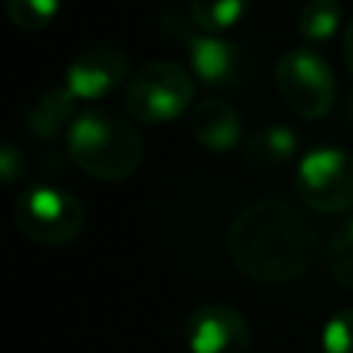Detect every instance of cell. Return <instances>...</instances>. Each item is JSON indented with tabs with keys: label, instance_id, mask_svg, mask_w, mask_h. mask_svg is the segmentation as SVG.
<instances>
[{
	"label": "cell",
	"instance_id": "3957f363",
	"mask_svg": "<svg viewBox=\"0 0 353 353\" xmlns=\"http://www.w3.org/2000/svg\"><path fill=\"white\" fill-rule=\"evenodd\" d=\"M193 74L176 61H149L130 77L124 88V108L135 121L165 124L193 105Z\"/></svg>",
	"mask_w": 353,
	"mask_h": 353
},
{
	"label": "cell",
	"instance_id": "6da1fadb",
	"mask_svg": "<svg viewBox=\"0 0 353 353\" xmlns=\"http://www.w3.org/2000/svg\"><path fill=\"white\" fill-rule=\"evenodd\" d=\"M317 229L281 199H259L243 207L229 226L232 262L262 284L292 281L317 259Z\"/></svg>",
	"mask_w": 353,
	"mask_h": 353
},
{
	"label": "cell",
	"instance_id": "9a60e30c",
	"mask_svg": "<svg viewBox=\"0 0 353 353\" xmlns=\"http://www.w3.org/2000/svg\"><path fill=\"white\" fill-rule=\"evenodd\" d=\"M328 273L345 290H353V215L339 221L325 251Z\"/></svg>",
	"mask_w": 353,
	"mask_h": 353
},
{
	"label": "cell",
	"instance_id": "8fae6325",
	"mask_svg": "<svg viewBox=\"0 0 353 353\" xmlns=\"http://www.w3.org/2000/svg\"><path fill=\"white\" fill-rule=\"evenodd\" d=\"M74 105H77V97H74L66 85L50 88V91H44V94L33 102V108H30L28 116H25V124H28V130H30L36 138L52 141V138H58L63 130L69 132L72 121L77 119Z\"/></svg>",
	"mask_w": 353,
	"mask_h": 353
},
{
	"label": "cell",
	"instance_id": "ac0fdd59",
	"mask_svg": "<svg viewBox=\"0 0 353 353\" xmlns=\"http://www.w3.org/2000/svg\"><path fill=\"white\" fill-rule=\"evenodd\" d=\"M0 168H3V179H6L8 185H14V182L25 174V160H22V154L17 152L14 143H6V146H3V152H0Z\"/></svg>",
	"mask_w": 353,
	"mask_h": 353
},
{
	"label": "cell",
	"instance_id": "277c9868",
	"mask_svg": "<svg viewBox=\"0 0 353 353\" xmlns=\"http://www.w3.org/2000/svg\"><path fill=\"white\" fill-rule=\"evenodd\" d=\"M14 223L33 243L63 245L80 234L85 223V210L80 199L66 188L30 185L19 193L14 204Z\"/></svg>",
	"mask_w": 353,
	"mask_h": 353
},
{
	"label": "cell",
	"instance_id": "e0dca14e",
	"mask_svg": "<svg viewBox=\"0 0 353 353\" xmlns=\"http://www.w3.org/2000/svg\"><path fill=\"white\" fill-rule=\"evenodd\" d=\"M323 353H353V306H345L325 320Z\"/></svg>",
	"mask_w": 353,
	"mask_h": 353
},
{
	"label": "cell",
	"instance_id": "5bb4252c",
	"mask_svg": "<svg viewBox=\"0 0 353 353\" xmlns=\"http://www.w3.org/2000/svg\"><path fill=\"white\" fill-rule=\"evenodd\" d=\"M251 6H254V0H190L188 14L199 30L226 33L248 17Z\"/></svg>",
	"mask_w": 353,
	"mask_h": 353
},
{
	"label": "cell",
	"instance_id": "8992f818",
	"mask_svg": "<svg viewBox=\"0 0 353 353\" xmlns=\"http://www.w3.org/2000/svg\"><path fill=\"white\" fill-rule=\"evenodd\" d=\"M298 199L323 215L353 207V154L339 146H317L306 152L295 168Z\"/></svg>",
	"mask_w": 353,
	"mask_h": 353
},
{
	"label": "cell",
	"instance_id": "4fadbf2b",
	"mask_svg": "<svg viewBox=\"0 0 353 353\" xmlns=\"http://www.w3.org/2000/svg\"><path fill=\"white\" fill-rule=\"evenodd\" d=\"M339 25H342L339 0H306L295 17V30L306 44H323L334 39Z\"/></svg>",
	"mask_w": 353,
	"mask_h": 353
},
{
	"label": "cell",
	"instance_id": "d6986e66",
	"mask_svg": "<svg viewBox=\"0 0 353 353\" xmlns=\"http://www.w3.org/2000/svg\"><path fill=\"white\" fill-rule=\"evenodd\" d=\"M342 55H345L347 72L353 74V19L345 25V33H342Z\"/></svg>",
	"mask_w": 353,
	"mask_h": 353
},
{
	"label": "cell",
	"instance_id": "ba28073f",
	"mask_svg": "<svg viewBox=\"0 0 353 353\" xmlns=\"http://www.w3.org/2000/svg\"><path fill=\"white\" fill-rule=\"evenodd\" d=\"M185 345L190 353H248V320L229 303H204L185 320Z\"/></svg>",
	"mask_w": 353,
	"mask_h": 353
},
{
	"label": "cell",
	"instance_id": "52a82bcc",
	"mask_svg": "<svg viewBox=\"0 0 353 353\" xmlns=\"http://www.w3.org/2000/svg\"><path fill=\"white\" fill-rule=\"evenodd\" d=\"M174 19H176V28H179V36L188 44L190 69L207 88L234 91L240 83H245V77H248V55H245L243 47H237L223 33L199 30L190 19L182 22L179 14Z\"/></svg>",
	"mask_w": 353,
	"mask_h": 353
},
{
	"label": "cell",
	"instance_id": "9c48e42d",
	"mask_svg": "<svg viewBox=\"0 0 353 353\" xmlns=\"http://www.w3.org/2000/svg\"><path fill=\"white\" fill-rule=\"evenodd\" d=\"M130 72V58L121 47L116 44H94L80 50L66 72H63V85L85 102H97L116 91Z\"/></svg>",
	"mask_w": 353,
	"mask_h": 353
},
{
	"label": "cell",
	"instance_id": "5b68a950",
	"mask_svg": "<svg viewBox=\"0 0 353 353\" xmlns=\"http://www.w3.org/2000/svg\"><path fill=\"white\" fill-rule=\"evenodd\" d=\"M273 80L284 105L301 119H323L334 105V72L328 61L312 47H292L281 52Z\"/></svg>",
	"mask_w": 353,
	"mask_h": 353
},
{
	"label": "cell",
	"instance_id": "7c38bea8",
	"mask_svg": "<svg viewBox=\"0 0 353 353\" xmlns=\"http://www.w3.org/2000/svg\"><path fill=\"white\" fill-rule=\"evenodd\" d=\"M298 152V135L290 127L281 124H268L254 130L245 143H243V154L251 165L256 168H276L284 165L287 160H292V154Z\"/></svg>",
	"mask_w": 353,
	"mask_h": 353
},
{
	"label": "cell",
	"instance_id": "2e32d148",
	"mask_svg": "<svg viewBox=\"0 0 353 353\" xmlns=\"http://www.w3.org/2000/svg\"><path fill=\"white\" fill-rule=\"evenodd\" d=\"M61 11V0H6V14L14 28L25 33H39L52 25Z\"/></svg>",
	"mask_w": 353,
	"mask_h": 353
},
{
	"label": "cell",
	"instance_id": "30bf717a",
	"mask_svg": "<svg viewBox=\"0 0 353 353\" xmlns=\"http://www.w3.org/2000/svg\"><path fill=\"white\" fill-rule=\"evenodd\" d=\"M190 132L207 152H232L243 138V119L226 99L207 97L190 110Z\"/></svg>",
	"mask_w": 353,
	"mask_h": 353
},
{
	"label": "cell",
	"instance_id": "7a4b0ae2",
	"mask_svg": "<svg viewBox=\"0 0 353 353\" xmlns=\"http://www.w3.org/2000/svg\"><path fill=\"white\" fill-rule=\"evenodd\" d=\"M66 149L72 163L99 182H121L143 163V141L135 124L110 108L80 110L66 132Z\"/></svg>",
	"mask_w": 353,
	"mask_h": 353
}]
</instances>
